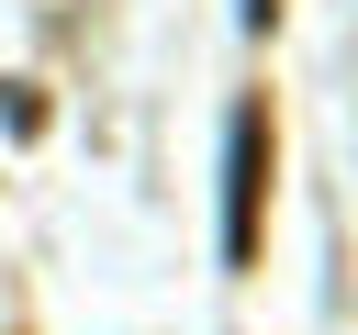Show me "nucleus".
<instances>
[{
	"label": "nucleus",
	"mask_w": 358,
	"mask_h": 335,
	"mask_svg": "<svg viewBox=\"0 0 358 335\" xmlns=\"http://www.w3.org/2000/svg\"><path fill=\"white\" fill-rule=\"evenodd\" d=\"M268 100H235V134H224V268H257V234H268Z\"/></svg>",
	"instance_id": "nucleus-1"
},
{
	"label": "nucleus",
	"mask_w": 358,
	"mask_h": 335,
	"mask_svg": "<svg viewBox=\"0 0 358 335\" xmlns=\"http://www.w3.org/2000/svg\"><path fill=\"white\" fill-rule=\"evenodd\" d=\"M246 22H257V34H268V22H280V0H246Z\"/></svg>",
	"instance_id": "nucleus-2"
}]
</instances>
